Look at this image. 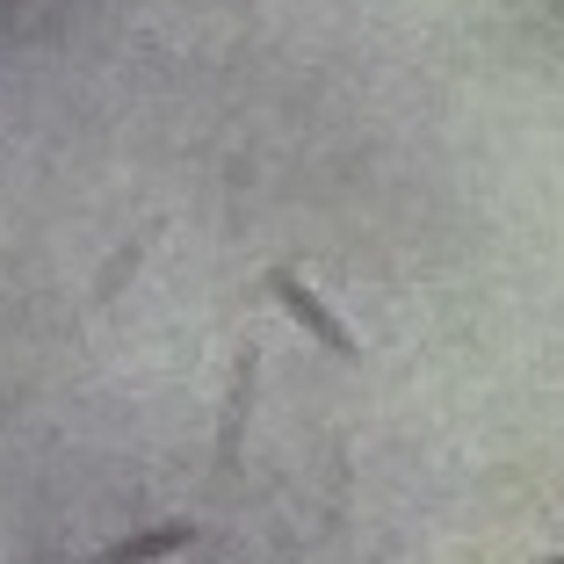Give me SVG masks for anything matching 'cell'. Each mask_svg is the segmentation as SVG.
Masks as SVG:
<instances>
[{"label": "cell", "mask_w": 564, "mask_h": 564, "mask_svg": "<svg viewBox=\"0 0 564 564\" xmlns=\"http://www.w3.org/2000/svg\"><path fill=\"white\" fill-rule=\"evenodd\" d=\"M543 564H564V557H543Z\"/></svg>", "instance_id": "obj_6"}, {"label": "cell", "mask_w": 564, "mask_h": 564, "mask_svg": "<svg viewBox=\"0 0 564 564\" xmlns=\"http://www.w3.org/2000/svg\"><path fill=\"white\" fill-rule=\"evenodd\" d=\"M557 22H564V0H557Z\"/></svg>", "instance_id": "obj_5"}, {"label": "cell", "mask_w": 564, "mask_h": 564, "mask_svg": "<svg viewBox=\"0 0 564 564\" xmlns=\"http://www.w3.org/2000/svg\"><path fill=\"white\" fill-rule=\"evenodd\" d=\"M261 290H268V297H275V304H282L290 318H297V326L312 333V340H318L326 355H348V362L362 355V348H355V333L340 326V318H333L326 304H318V290H312V282H304V275H297L290 261H275V268H268V275H261Z\"/></svg>", "instance_id": "obj_1"}, {"label": "cell", "mask_w": 564, "mask_h": 564, "mask_svg": "<svg viewBox=\"0 0 564 564\" xmlns=\"http://www.w3.org/2000/svg\"><path fill=\"white\" fill-rule=\"evenodd\" d=\"M152 232H160V225H138V232L123 239V253H109V261H101V275H95V304H117V290L138 275V261H145Z\"/></svg>", "instance_id": "obj_4"}, {"label": "cell", "mask_w": 564, "mask_h": 564, "mask_svg": "<svg viewBox=\"0 0 564 564\" xmlns=\"http://www.w3.org/2000/svg\"><path fill=\"white\" fill-rule=\"evenodd\" d=\"M196 535H203L196 521H160V529H138V535H123V543L95 550L87 564H160V557H174V550H188Z\"/></svg>", "instance_id": "obj_3"}, {"label": "cell", "mask_w": 564, "mask_h": 564, "mask_svg": "<svg viewBox=\"0 0 564 564\" xmlns=\"http://www.w3.org/2000/svg\"><path fill=\"white\" fill-rule=\"evenodd\" d=\"M253 391H261V348H232V391H225V413H217V470L239 464L247 448V420H253Z\"/></svg>", "instance_id": "obj_2"}]
</instances>
